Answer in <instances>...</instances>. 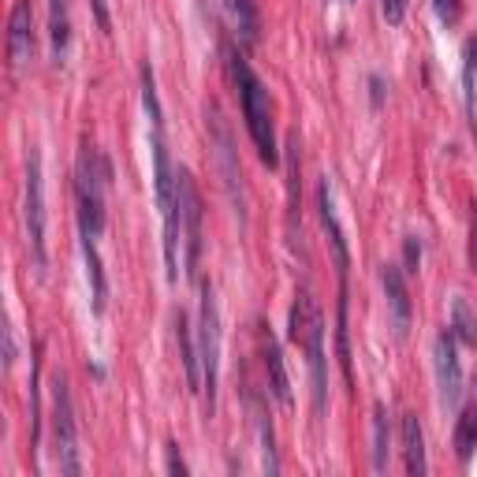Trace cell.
Returning a JSON list of instances; mask_svg holds the SVG:
<instances>
[{
	"mask_svg": "<svg viewBox=\"0 0 477 477\" xmlns=\"http://www.w3.org/2000/svg\"><path fill=\"white\" fill-rule=\"evenodd\" d=\"M406 4H411V0H381V12H384V19L392 23V27H399V23L406 19Z\"/></svg>",
	"mask_w": 477,
	"mask_h": 477,
	"instance_id": "24",
	"label": "cell"
},
{
	"mask_svg": "<svg viewBox=\"0 0 477 477\" xmlns=\"http://www.w3.org/2000/svg\"><path fill=\"white\" fill-rule=\"evenodd\" d=\"M52 15H49V34H52V60H64L67 57V38H72V23H67V4L72 0H49Z\"/></svg>",
	"mask_w": 477,
	"mask_h": 477,
	"instance_id": "18",
	"label": "cell"
},
{
	"mask_svg": "<svg viewBox=\"0 0 477 477\" xmlns=\"http://www.w3.org/2000/svg\"><path fill=\"white\" fill-rule=\"evenodd\" d=\"M82 261H86V276H90V291H94V313H104V303H109V280H104L94 235H82Z\"/></svg>",
	"mask_w": 477,
	"mask_h": 477,
	"instance_id": "16",
	"label": "cell"
},
{
	"mask_svg": "<svg viewBox=\"0 0 477 477\" xmlns=\"http://www.w3.org/2000/svg\"><path fill=\"white\" fill-rule=\"evenodd\" d=\"M227 15L235 23V34L242 38V45H258V34H261V19H258V8L254 0H224Z\"/></svg>",
	"mask_w": 477,
	"mask_h": 477,
	"instance_id": "17",
	"label": "cell"
},
{
	"mask_svg": "<svg viewBox=\"0 0 477 477\" xmlns=\"http://www.w3.org/2000/svg\"><path fill=\"white\" fill-rule=\"evenodd\" d=\"M261 355H265V369H269L273 396L288 411L291 406V377H288V365H284V350H280V340L273 335V328H265V325H261Z\"/></svg>",
	"mask_w": 477,
	"mask_h": 477,
	"instance_id": "12",
	"label": "cell"
},
{
	"mask_svg": "<svg viewBox=\"0 0 477 477\" xmlns=\"http://www.w3.org/2000/svg\"><path fill=\"white\" fill-rule=\"evenodd\" d=\"M317 209H321V224L328 232V242H332V254H335V269H340V280H347V269H350V250H347V235L340 220H335V205H332V187L328 180H321L317 187Z\"/></svg>",
	"mask_w": 477,
	"mask_h": 477,
	"instance_id": "13",
	"label": "cell"
},
{
	"mask_svg": "<svg viewBox=\"0 0 477 477\" xmlns=\"http://www.w3.org/2000/svg\"><path fill=\"white\" fill-rule=\"evenodd\" d=\"M403 463L411 477L426 473V436H421V421L414 414H403Z\"/></svg>",
	"mask_w": 477,
	"mask_h": 477,
	"instance_id": "14",
	"label": "cell"
},
{
	"mask_svg": "<svg viewBox=\"0 0 477 477\" xmlns=\"http://www.w3.org/2000/svg\"><path fill=\"white\" fill-rule=\"evenodd\" d=\"M433 12H436V19L444 23V27H455V23H458V15H463L458 0H433Z\"/></svg>",
	"mask_w": 477,
	"mask_h": 477,
	"instance_id": "23",
	"label": "cell"
},
{
	"mask_svg": "<svg viewBox=\"0 0 477 477\" xmlns=\"http://www.w3.org/2000/svg\"><path fill=\"white\" fill-rule=\"evenodd\" d=\"M175 343H180V362H183V373H187V388L190 392H202V358L194 350L190 340V328H187V317L175 313Z\"/></svg>",
	"mask_w": 477,
	"mask_h": 477,
	"instance_id": "15",
	"label": "cell"
},
{
	"mask_svg": "<svg viewBox=\"0 0 477 477\" xmlns=\"http://www.w3.org/2000/svg\"><path fill=\"white\" fill-rule=\"evenodd\" d=\"M15 355H19V350H15V332H12V325H4V369L15 365Z\"/></svg>",
	"mask_w": 477,
	"mask_h": 477,
	"instance_id": "28",
	"label": "cell"
},
{
	"mask_svg": "<svg viewBox=\"0 0 477 477\" xmlns=\"http://www.w3.org/2000/svg\"><path fill=\"white\" fill-rule=\"evenodd\" d=\"M473 448H477V406H466V411L455 418V455L466 463Z\"/></svg>",
	"mask_w": 477,
	"mask_h": 477,
	"instance_id": "20",
	"label": "cell"
},
{
	"mask_svg": "<svg viewBox=\"0 0 477 477\" xmlns=\"http://www.w3.org/2000/svg\"><path fill=\"white\" fill-rule=\"evenodd\" d=\"M205 119H209V142H213V157H217V168H220V180L224 190L232 198L239 220L246 224V194H242V172H239V157H235V142H232V131H227V119L217 104H205Z\"/></svg>",
	"mask_w": 477,
	"mask_h": 477,
	"instance_id": "5",
	"label": "cell"
},
{
	"mask_svg": "<svg viewBox=\"0 0 477 477\" xmlns=\"http://www.w3.org/2000/svg\"><path fill=\"white\" fill-rule=\"evenodd\" d=\"M90 8H94V19H97V27L109 34L112 30V19H109V0H90Z\"/></svg>",
	"mask_w": 477,
	"mask_h": 477,
	"instance_id": "27",
	"label": "cell"
},
{
	"mask_svg": "<svg viewBox=\"0 0 477 477\" xmlns=\"http://www.w3.org/2000/svg\"><path fill=\"white\" fill-rule=\"evenodd\" d=\"M381 284H384V298H388V321H392V335L403 343L411 335V291H406V276L399 265H381Z\"/></svg>",
	"mask_w": 477,
	"mask_h": 477,
	"instance_id": "10",
	"label": "cell"
},
{
	"mask_svg": "<svg viewBox=\"0 0 477 477\" xmlns=\"http://www.w3.org/2000/svg\"><path fill=\"white\" fill-rule=\"evenodd\" d=\"M403 258H406V273H418V265H421V242H418V235H406Z\"/></svg>",
	"mask_w": 477,
	"mask_h": 477,
	"instance_id": "25",
	"label": "cell"
},
{
	"mask_svg": "<svg viewBox=\"0 0 477 477\" xmlns=\"http://www.w3.org/2000/svg\"><path fill=\"white\" fill-rule=\"evenodd\" d=\"M165 455H168V473L187 477V463H183V455H180V444H168Z\"/></svg>",
	"mask_w": 477,
	"mask_h": 477,
	"instance_id": "26",
	"label": "cell"
},
{
	"mask_svg": "<svg viewBox=\"0 0 477 477\" xmlns=\"http://www.w3.org/2000/svg\"><path fill=\"white\" fill-rule=\"evenodd\" d=\"M27 242L34 258V273L45 276L49 254H45V190H42V153H27Z\"/></svg>",
	"mask_w": 477,
	"mask_h": 477,
	"instance_id": "6",
	"label": "cell"
},
{
	"mask_svg": "<svg viewBox=\"0 0 477 477\" xmlns=\"http://www.w3.org/2000/svg\"><path fill=\"white\" fill-rule=\"evenodd\" d=\"M373 470L377 473L388 470V411H384V403L373 406Z\"/></svg>",
	"mask_w": 477,
	"mask_h": 477,
	"instance_id": "22",
	"label": "cell"
},
{
	"mask_svg": "<svg viewBox=\"0 0 477 477\" xmlns=\"http://www.w3.org/2000/svg\"><path fill=\"white\" fill-rule=\"evenodd\" d=\"M288 227L295 235V220H298V135H288Z\"/></svg>",
	"mask_w": 477,
	"mask_h": 477,
	"instance_id": "21",
	"label": "cell"
},
{
	"mask_svg": "<svg viewBox=\"0 0 477 477\" xmlns=\"http://www.w3.org/2000/svg\"><path fill=\"white\" fill-rule=\"evenodd\" d=\"M451 335L458 343L477 347V313H473V306L466 303V298H455L451 303Z\"/></svg>",
	"mask_w": 477,
	"mask_h": 477,
	"instance_id": "19",
	"label": "cell"
},
{
	"mask_svg": "<svg viewBox=\"0 0 477 477\" xmlns=\"http://www.w3.org/2000/svg\"><path fill=\"white\" fill-rule=\"evenodd\" d=\"M303 350H306V362H310V377H313V411L325 414V403H328V377H325V317L321 310H313L310 325L303 332Z\"/></svg>",
	"mask_w": 477,
	"mask_h": 477,
	"instance_id": "9",
	"label": "cell"
},
{
	"mask_svg": "<svg viewBox=\"0 0 477 477\" xmlns=\"http://www.w3.org/2000/svg\"><path fill=\"white\" fill-rule=\"evenodd\" d=\"M227 64H232V79L239 86V101H242V116H246V131H250L258 157L269 168H276V138H273V109H269V90L261 86V79L250 72L242 52H227Z\"/></svg>",
	"mask_w": 477,
	"mask_h": 477,
	"instance_id": "1",
	"label": "cell"
},
{
	"mask_svg": "<svg viewBox=\"0 0 477 477\" xmlns=\"http://www.w3.org/2000/svg\"><path fill=\"white\" fill-rule=\"evenodd\" d=\"M433 365H436V384H440V403H444V411H458V403H463V365H458L451 332L436 335Z\"/></svg>",
	"mask_w": 477,
	"mask_h": 477,
	"instance_id": "7",
	"label": "cell"
},
{
	"mask_svg": "<svg viewBox=\"0 0 477 477\" xmlns=\"http://www.w3.org/2000/svg\"><path fill=\"white\" fill-rule=\"evenodd\" d=\"M30 52H34V8L30 0H15L12 19H8V57L19 67L30 60Z\"/></svg>",
	"mask_w": 477,
	"mask_h": 477,
	"instance_id": "11",
	"label": "cell"
},
{
	"mask_svg": "<svg viewBox=\"0 0 477 477\" xmlns=\"http://www.w3.org/2000/svg\"><path fill=\"white\" fill-rule=\"evenodd\" d=\"M198 358H202V392L209 414L217 411V373H220V306L213 284H202V321H198Z\"/></svg>",
	"mask_w": 477,
	"mask_h": 477,
	"instance_id": "3",
	"label": "cell"
},
{
	"mask_svg": "<svg viewBox=\"0 0 477 477\" xmlns=\"http://www.w3.org/2000/svg\"><path fill=\"white\" fill-rule=\"evenodd\" d=\"M112 180L109 161L94 150L82 146L79 165H75V190H79V220H82V235H101L104 232V187Z\"/></svg>",
	"mask_w": 477,
	"mask_h": 477,
	"instance_id": "2",
	"label": "cell"
},
{
	"mask_svg": "<svg viewBox=\"0 0 477 477\" xmlns=\"http://www.w3.org/2000/svg\"><path fill=\"white\" fill-rule=\"evenodd\" d=\"M369 86H373V109H381V104H384V82H381V75L369 79Z\"/></svg>",
	"mask_w": 477,
	"mask_h": 477,
	"instance_id": "29",
	"label": "cell"
},
{
	"mask_svg": "<svg viewBox=\"0 0 477 477\" xmlns=\"http://www.w3.org/2000/svg\"><path fill=\"white\" fill-rule=\"evenodd\" d=\"M180 217H183V242H187V273H194L202 258V198L187 168H180Z\"/></svg>",
	"mask_w": 477,
	"mask_h": 477,
	"instance_id": "8",
	"label": "cell"
},
{
	"mask_svg": "<svg viewBox=\"0 0 477 477\" xmlns=\"http://www.w3.org/2000/svg\"><path fill=\"white\" fill-rule=\"evenodd\" d=\"M52 444H57L60 473L79 477L82 458H79V433H75V406H72V392H67V381L60 373L52 377Z\"/></svg>",
	"mask_w": 477,
	"mask_h": 477,
	"instance_id": "4",
	"label": "cell"
}]
</instances>
